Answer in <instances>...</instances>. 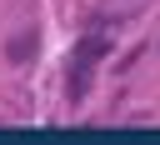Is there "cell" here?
Segmentation results:
<instances>
[{"instance_id": "cell-1", "label": "cell", "mask_w": 160, "mask_h": 145, "mask_svg": "<svg viewBox=\"0 0 160 145\" xmlns=\"http://www.w3.org/2000/svg\"><path fill=\"white\" fill-rule=\"evenodd\" d=\"M35 50H40V30H15V35L5 40V60H10V65L35 60Z\"/></svg>"}, {"instance_id": "cell-2", "label": "cell", "mask_w": 160, "mask_h": 145, "mask_svg": "<svg viewBox=\"0 0 160 145\" xmlns=\"http://www.w3.org/2000/svg\"><path fill=\"white\" fill-rule=\"evenodd\" d=\"M100 55H105V40H100V35H85V40H80V50H75V60H70V70H85V75H90Z\"/></svg>"}]
</instances>
